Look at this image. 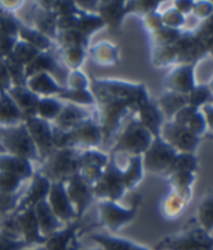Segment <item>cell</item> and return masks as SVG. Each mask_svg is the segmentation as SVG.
I'll list each match as a JSON object with an SVG mask.
<instances>
[{
    "label": "cell",
    "mask_w": 213,
    "mask_h": 250,
    "mask_svg": "<svg viewBox=\"0 0 213 250\" xmlns=\"http://www.w3.org/2000/svg\"><path fill=\"white\" fill-rule=\"evenodd\" d=\"M44 160L39 171L52 182L68 180L80 167V157L69 147L55 148Z\"/></svg>",
    "instance_id": "6da1fadb"
},
{
    "label": "cell",
    "mask_w": 213,
    "mask_h": 250,
    "mask_svg": "<svg viewBox=\"0 0 213 250\" xmlns=\"http://www.w3.org/2000/svg\"><path fill=\"white\" fill-rule=\"evenodd\" d=\"M0 145L6 152L29 160H40L37 146L26 126L0 128Z\"/></svg>",
    "instance_id": "7a4b0ae2"
},
{
    "label": "cell",
    "mask_w": 213,
    "mask_h": 250,
    "mask_svg": "<svg viewBox=\"0 0 213 250\" xmlns=\"http://www.w3.org/2000/svg\"><path fill=\"white\" fill-rule=\"evenodd\" d=\"M26 126L37 146L40 161H44L55 149L52 129L46 122L31 117L27 120Z\"/></svg>",
    "instance_id": "3957f363"
},
{
    "label": "cell",
    "mask_w": 213,
    "mask_h": 250,
    "mask_svg": "<svg viewBox=\"0 0 213 250\" xmlns=\"http://www.w3.org/2000/svg\"><path fill=\"white\" fill-rule=\"evenodd\" d=\"M48 196L51 209L60 220L68 221L75 217L76 213L65 188L64 181L51 183Z\"/></svg>",
    "instance_id": "277c9868"
},
{
    "label": "cell",
    "mask_w": 213,
    "mask_h": 250,
    "mask_svg": "<svg viewBox=\"0 0 213 250\" xmlns=\"http://www.w3.org/2000/svg\"><path fill=\"white\" fill-rule=\"evenodd\" d=\"M14 214L17 217L21 236H23L26 244L28 246L34 244H44L47 238L43 236L40 231L35 207L28 208L20 213Z\"/></svg>",
    "instance_id": "5b68a950"
},
{
    "label": "cell",
    "mask_w": 213,
    "mask_h": 250,
    "mask_svg": "<svg viewBox=\"0 0 213 250\" xmlns=\"http://www.w3.org/2000/svg\"><path fill=\"white\" fill-rule=\"evenodd\" d=\"M51 187V181L38 171L33 175L32 183L26 195L13 213H18L30 207H35L38 202L46 200Z\"/></svg>",
    "instance_id": "8992f818"
},
{
    "label": "cell",
    "mask_w": 213,
    "mask_h": 250,
    "mask_svg": "<svg viewBox=\"0 0 213 250\" xmlns=\"http://www.w3.org/2000/svg\"><path fill=\"white\" fill-rule=\"evenodd\" d=\"M69 185L66 189L71 202L75 203L77 208V215L80 216L90 202L91 195L88 187L84 177L78 172L68 180Z\"/></svg>",
    "instance_id": "52a82bcc"
},
{
    "label": "cell",
    "mask_w": 213,
    "mask_h": 250,
    "mask_svg": "<svg viewBox=\"0 0 213 250\" xmlns=\"http://www.w3.org/2000/svg\"><path fill=\"white\" fill-rule=\"evenodd\" d=\"M35 210L40 231L44 237H48L62 227L61 220L56 216L46 199L38 202Z\"/></svg>",
    "instance_id": "ba28073f"
},
{
    "label": "cell",
    "mask_w": 213,
    "mask_h": 250,
    "mask_svg": "<svg viewBox=\"0 0 213 250\" xmlns=\"http://www.w3.org/2000/svg\"><path fill=\"white\" fill-rule=\"evenodd\" d=\"M0 171H5L19 176L22 180L33 175L30 160L13 155L0 156Z\"/></svg>",
    "instance_id": "9c48e42d"
},
{
    "label": "cell",
    "mask_w": 213,
    "mask_h": 250,
    "mask_svg": "<svg viewBox=\"0 0 213 250\" xmlns=\"http://www.w3.org/2000/svg\"><path fill=\"white\" fill-rule=\"evenodd\" d=\"M77 225H69L66 229H58L47 237L45 245L46 249L65 250L71 249V246L77 245L75 240V231Z\"/></svg>",
    "instance_id": "30bf717a"
},
{
    "label": "cell",
    "mask_w": 213,
    "mask_h": 250,
    "mask_svg": "<svg viewBox=\"0 0 213 250\" xmlns=\"http://www.w3.org/2000/svg\"><path fill=\"white\" fill-rule=\"evenodd\" d=\"M149 143V138L141 131H131L123 138L121 146L131 151H138L145 148Z\"/></svg>",
    "instance_id": "8fae6325"
},
{
    "label": "cell",
    "mask_w": 213,
    "mask_h": 250,
    "mask_svg": "<svg viewBox=\"0 0 213 250\" xmlns=\"http://www.w3.org/2000/svg\"><path fill=\"white\" fill-rule=\"evenodd\" d=\"M21 116L19 109L8 98L0 101V122L11 124L17 121Z\"/></svg>",
    "instance_id": "7c38bea8"
},
{
    "label": "cell",
    "mask_w": 213,
    "mask_h": 250,
    "mask_svg": "<svg viewBox=\"0 0 213 250\" xmlns=\"http://www.w3.org/2000/svg\"><path fill=\"white\" fill-rule=\"evenodd\" d=\"M21 195L20 192L2 193L0 192V216L7 215L15 210Z\"/></svg>",
    "instance_id": "4fadbf2b"
},
{
    "label": "cell",
    "mask_w": 213,
    "mask_h": 250,
    "mask_svg": "<svg viewBox=\"0 0 213 250\" xmlns=\"http://www.w3.org/2000/svg\"><path fill=\"white\" fill-rule=\"evenodd\" d=\"M22 180L10 172L0 171V192L13 193L17 190Z\"/></svg>",
    "instance_id": "5bb4252c"
},
{
    "label": "cell",
    "mask_w": 213,
    "mask_h": 250,
    "mask_svg": "<svg viewBox=\"0 0 213 250\" xmlns=\"http://www.w3.org/2000/svg\"><path fill=\"white\" fill-rule=\"evenodd\" d=\"M15 98L26 113L31 116L35 112L38 105L37 99L34 96L25 91H20L16 92Z\"/></svg>",
    "instance_id": "9a60e30c"
},
{
    "label": "cell",
    "mask_w": 213,
    "mask_h": 250,
    "mask_svg": "<svg viewBox=\"0 0 213 250\" xmlns=\"http://www.w3.org/2000/svg\"><path fill=\"white\" fill-rule=\"evenodd\" d=\"M151 155L153 156H150L149 160H153V164L156 167L165 166L172 158L171 151L167 147L162 146L161 144L156 146Z\"/></svg>",
    "instance_id": "2e32d148"
},
{
    "label": "cell",
    "mask_w": 213,
    "mask_h": 250,
    "mask_svg": "<svg viewBox=\"0 0 213 250\" xmlns=\"http://www.w3.org/2000/svg\"><path fill=\"white\" fill-rule=\"evenodd\" d=\"M105 216L106 220L109 224L113 226V225H118L119 223L124 222L125 220L129 218L130 215L125 211L120 210L118 208L114 207H107L105 209Z\"/></svg>",
    "instance_id": "e0dca14e"
},
{
    "label": "cell",
    "mask_w": 213,
    "mask_h": 250,
    "mask_svg": "<svg viewBox=\"0 0 213 250\" xmlns=\"http://www.w3.org/2000/svg\"><path fill=\"white\" fill-rule=\"evenodd\" d=\"M37 107L40 115L47 118L56 117L60 111L59 104L52 100H44Z\"/></svg>",
    "instance_id": "ac0fdd59"
},
{
    "label": "cell",
    "mask_w": 213,
    "mask_h": 250,
    "mask_svg": "<svg viewBox=\"0 0 213 250\" xmlns=\"http://www.w3.org/2000/svg\"><path fill=\"white\" fill-rule=\"evenodd\" d=\"M53 143L55 148H64L69 147L71 142L69 132H65L63 129L55 128L52 129Z\"/></svg>",
    "instance_id": "d6986e66"
},
{
    "label": "cell",
    "mask_w": 213,
    "mask_h": 250,
    "mask_svg": "<svg viewBox=\"0 0 213 250\" xmlns=\"http://www.w3.org/2000/svg\"><path fill=\"white\" fill-rule=\"evenodd\" d=\"M26 246L23 240H16L0 231V250L22 249Z\"/></svg>",
    "instance_id": "ffe728a7"
},
{
    "label": "cell",
    "mask_w": 213,
    "mask_h": 250,
    "mask_svg": "<svg viewBox=\"0 0 213 250\" xmlns=\"http://www.w3.org/2000/svg\"><path fill=\"white\" fill-rule=\"evenodd\" d=\"M81 117L79 111L74 108H67L63 111L58 118V122L60 126L67 127L75 124Z\"/></svg>",
    "instance_id": "44dd1931"
},
{
    "label": "cell",
    "mask_w": 213,
    "mask_h": 250,
    "mask_svg": "<svg viewBox=\"0 0 213 250\" xmlns=\"http://www.w3.org/2000/svg\"><path fill=\"white\" fill-rule=\"evenodd\" d=\"M32 86L36 90L42 92H51L57 88L50 78L44 75L40 76L33 80Z\"/></svg>",
    "instance_id": "7402d4cb"
},
{
    "label": "cell",
    "mask_w": 213,
    "mask_h": 250,
    "mask_svg": "<svg viewBox=\"0 0 213 250\" xmlns=\"http://www.w3.org/2000/svg\"><path fill=\"white\" fill-rule=\"evenodd\" d=\"M116 173L111 172L110 175L105 178L104 188L105 191H108L111 196L118 195L121 190L120 178Z\"/></svg>",
    "instance_id": "603a6c76"
},
{
    "label": "cell",
    "mask_w": 213,
    "mask_h": 250,
    "mask_svg": "<svg viewBox=\"0 0 213 250\" xmlns=\"http://www.w3.org/2000/svg\"><path fill=\"white\" fill-rule=\"evenodd\" d=\"M36 51L31 46L27 45H20L17 51L16 55L21 62H27L31 59L35 55Z\"/></svg>",
    "instance_id": "cb8c5ba5"
},
{
    "label": "cell",
    "mask_w": 213,
    "mask_h": 250,
    "mask_svg": "<svg viewBox=\"0 0 213 250\" xmlns=\"http://www.w3.org/2000/svg\"><path fill=\"white\" fill-rule=\"evenodd\" d=\"M23 35L26 37L27 40L32 42V43L37 44L40 47H45L48 44V42L42 36L37 34V33L30 32V31H24Z\"/></svg>",
    "instance_id": "d4e9b609"
},
{
    "label": "cell",
    "mask_w": 213,
    "mask_h": 250,
    "mask_svg": "<svg viewBox=\"0 0 213 250\" xmlns=\"http://www.w3.org/2000/svg\"><path fill=\"white\" fill-rule=\"evenodd\" d=\"M180 135L179 138H176L177 142L179 146L182 147L183 148L187 149L194 146L196 140L193 137H192V135L188 133H181Z\"/></svg>",
    "instance_id": "484cf974"
},
{
    "label": "cell",
    "mask_w": 213,
    "mask_h": 250,
    "mask_svg": "<svg viewBox=\"0 0 213 250\" xmlns=\"http://www.w3.org/2000/svg\"><path fill=\"white\" fill-rule=\"evenodd\" d=\"M201 218L204 223L207 225H212V201L205 203L201 209Z\"/></svg>",
    "instance_id": "4316f807"
},
{
    "label": "cell",
    "mask_w": 213,
    "mask_h": 250,
    "mask_svg": "<svg viewBox=\"0 0 213 250\" xmlns=\"http://www.w3.org/2000/svg\"><path fill=\"white\" fill-rule=\"evenodd\" d=\"M51 63L52 62L48 58L40 57L33 62L30 68H29V70L30 72H32L33 71L39 70V69L49 68L51 66Z\"/></svg>",
    "instance_id": "83f0119b"
},
{
    "label": "cell",
    "mask_w": 213,
    "mask_h": 250,
    "mask_svg": "<svg viewBox=\"0 0 213 250\" xmlns=\"http://www.w3.org/2000/svg\"><path fill=\"white\" fill-rule=\"evenodd\" d=\"M15 30V24L8 19H0V33H12Z\"/></svg>",
    "instance_id": "f1b7e54d"
},
{
    "label": "cell",
    "mask_w": 213,
    "mask_h": 250,
    "mask_svg": "<svg viewBox=\"0 0 213 250\" xmlns=\"http://www.w3.org/2000/svg\"><path fill=\"white\" fill-rule=\"evenodd\" d=\"M12 46V42L7 38H0V55L7 52Z\"/></svg>",
    "instance_id": "f546056e"
},
{
    "label": "cell",
    "mask_w": 213,
    "mask_h": 250,
    "mask_svg": "<svg viewBox=\"0 0 213 250\" xmlns=\"http://www.w3.org/2000/svg\"><path fill=\"white\" fill-rule=\"evenodd\" d=\"M53 23L52 20L46 19L42 22V26L45 31H51L53 28Z\"/></svg>",
    "instance_id": "4dcf8cb0"
},
{
    "label": "cell",
    "mask_w": 213,
    "mask_h": 250,
    "mask_svg": "<svg viewBox=\"0 0 213 250\" xmlns=\"http://www.w3.org/2000/svg\"><path fill=\"white\" fill-rule=\"evenodd\" d=\"M6 72L3 68H0V83H3V82H6Z\"/></svg>",
    "instance_id": "1f68e13d"
},
{
    "label": "cell",
    "mask_w": 213,
    "mask_h": 250,
    "mask_svg": "<svg viewBox=\"0 0 213 250\" xmlns=\"http://www.w3.org/2000/svg\"><path fill=\"white\" fill-rule=\"evenodd\" d=\"M0 151H1V152L3 153L6 152L5 150H4V149L3 148V146H2L1 145H0Z\"/></svg>",
    "instance_id": "d6a6232c"
},
{
    "label": "cell",
    "mask_w": 213,
    "mask_h": 250,
    "mask_svg": "<svg viewBox=\"0 0 213 250\" xmlns=\"http://www.w3.org/2000/svg\"><path fill=\"white\" fill-rule=\"evenodd\" d=\"M83 1H88V0H83Z\"/></svg>",
    "instance_id": "836d02e7"
}]
</instances>
